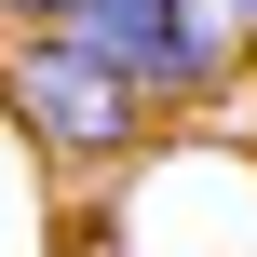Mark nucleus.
I'll return each instance as SVG.
<instances>
[{"label":"nucleus","instance_id":"1","mask_svg":"<svg viewBox=\"0 0 257 257\" xmlns=\"http://www.w3.org/2000/svg\"><path fill=\"white\" fill-rule=\"evenodd\" d=\"M41 41H68V54H95V68H122L149 108H190V95H217L244 54L217 41V14L203 0H54V27Z\"/></svg>","mask_w":257,"mask_h":257},{"label":"nucleus","instance_id":"3","mask_svg":"<svg viewBox=\"0 0 257 257\" xmlns=\"http://www.w3.org/2000/svg\"><path fill=\"white\" fill-rule=\"evenodd\" d=\"M203 14H217V41H230V54H257V0H203Z\"/></svg>","mask_w":257,"mask_h":257},{"label":"nucleus","instance_id":"2","mask_svg":"<svg viewBox=\"0 0 257 257\" xmlns=\"http://www.w3.org/2000/svg\"><path fill=\"white\" fill-rule=\"evenodd\" d=\"M0 108L27 122V149L41 163H122L136 136H149V95L122 81V68H95V54H68V41H14L0 54Z\"/></svg>","mask_w":257,"mask_h":257},{"label":"nucleus","instance_id":"4","mask_svg":"<svg viewBox=\"0 0 257 257\" xmlns=\"http://www.w3.org/2000/svg\"><path fill=\"white\" fill-rule=\"evenodd\" d=\"M0 14H14V27H27V41H41V27H54V0H0Z\"/></svg>","mask_w":257,"mask_h":257}]
</instances>
